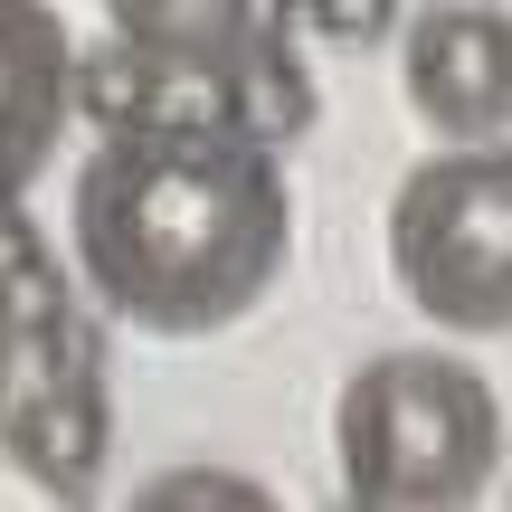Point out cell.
I'll return each mask as SVG.
<instances>
[{
    "label": "cell",
    "mask_w": 512,
    "mask_h": 512,
    "mask_svg": "<svg viewBox=\"0 0 512 512\" xmlns=\"http://www.w3.org/2000/svg\"><path fill=\"white\" fill-rule=\"evenodd\" d=\"M76 114L95 133H247L238 67L190 48H143V38H105L76 48Z\"/></svg>",
    "instance_id": "obj_6"
},
{
    "label": "cell",
    "mask_w": 512,
    "mask_h": 512,
    "mask_svg": "<svg viewBox=\"0 0 512 512\" xmlns=\"http://www.w3.org/2000/svg\"><path fill=\"white\" fill-rule=\"evenodd\" d=\"M399 86L437 143L512 133V10L503 0H427L399 29Z\"/></svg>",
    "instance_id": "obj_5"
},
{
    "label": "cell",
    "mask_w": 512,
    "mask_h": 512,
    "mask_svg": "<svg viewBox=\"0 0 512 512\" xmlns=\"http://www.w3.org/2000/svg\"><path fill=\"white\" fill-rule=\"evenodd\" d=\"M285 162L247 133H95L67 181V266L95 313L152 342L247 323L285 275Z\"/></svg>",
    "instance_id": "obj_1"
},
{
    "label": "cell",
    "mask_w": 512,
    "mask_h": 512,
    "mask_svg": "<svg viewBox=\"0 0 512 512\" xmlns=\"http://www.w3.org/2000/svg\"><path fill=\"white\" fill-rule=\"evenodd\" d=\"M67 313H76L67 266H57V247L29 228V200H19V209H0V351L48 342Z\"/></svg>",
    "instance_id": "obj_9"
},
{
    "label": "cell",
    "mask_w": 512,
    "mask_h": 512,
    "mask_svg": "<svg viewBox=\"0 0 512 512\" xmlns=\"http://www.w3.org/2000/svg\"><path fill=\"white\" fill-rule=\"evenodd\" d=\"M332 465L361 512H456L503 475V399L456 351H380L332 399Z\"/></svg>",
    "instance_id": "obj_2"
},
{
    "label": "cell",
    "mask_w": 512,
    "mask_h": 512,
    "mask_svg": "<svg viewBox=\"0 0 512 512\" xmlns=\"http://www.w3.org/2000/svg\"><path fill=\"white\" fill-rule=\"evenodd\" d=\"M238 105H247V143H266V152H285V143L313 133L323 95H313L304 57H294V19H266L238 48Z\"/></svg>",
    "instance_id": "obj_8"
},
{
    "label": "cell",
    "mask_w": 512,
    "mask_h": 512,
    "mask_svg": "<svg viewBox=\"0 0 512 512\" xmlns=\"http://www.w3.org/2000/svg\"><path fill=\"white\" fill-rule=\"evenodd\" d=\"M266 10H285L304 38H323V48H380L389 29H399V0H266Z\"/></svg>",
    "instance_id": "obj_10"
},
{
    "label": "cell",
    "mask_w": 512,
    "mask_h": 512,
    "mask_svg": "<svg viewBox=\"0 0 512 512\" xmlns=\"http://www.w3.org/2000/svg\"><path fill=\"white\" fill-rule=\"evenodd\" d=\"M105 446H114V399H105V351H95L86 313H67L48 342L0 351V456L38 494L57 503L95 494Z\"/></svg>",
    "instance_id": "obj_4"
},
{
    "label": "cell",
    "mask_w": 512,
    "mask_h": 512,
    "mask_svg": "<svg viewBox=\"0 0 512 512\" xmlns=\"http://www.w3.org/2000/svg\"><path fill=\"white\" fill-rule=\"evenodd\" d=\"M389 275L456 342L512 332V143H446L389 190Z\"/></svg>",
    "instance_id": "obj_3"
},
{
    "label": "cell",
    "mask_w": 512,
    "mask_h": 512,
    "mask_svg": "<svg viewBox=\"0 0 512 512\" xmlns=\"http://www.w3.org/2000/svg\"><path fill=\"white\" fill-rule=\"evenodd\" d=\"M76 38L48 0H0V209L48 181L57 143L76 124Z\"/></svg>",
    "instance_id": "obj_7"
},
{
    "label": "cell",
    "mask_w": 512,
    "mask_h": 512,
    "mask_svg": "<svg viewBox=\"0 0 512 512\" xmlns=\"http://www.w3.org/2000/svg\"><path fill=\"white\" fill-rule=\"evenodd\" d=\"M143 503L152 512L162 503H266V484H247V475H152Z\"/></svg>",
    "instance_id": "obj_11"
},
{
    "label": "cell",
    "mask_w": 512,
    "mask_h": 512,
    "mask_svg": "<svg viewBox=\"0 0 512 512\" xmlns=\"http://www.w3.org/2000/svg\"><path fill=\"white\" fill-rule=\"evenodd\" d=\"M503 503H512V475H503Z\"/></svg>",
    "instance_id": "obj_13"
},
{
    "label": "cell",
    "mask_w": 512,
    "mask_h": 512,
    "mask_svg": "<svg viewBox=\"0 0 512 512\" xmlns=\"http://www.w3.org/2000/svg\"><path fill=\"white\" fill-rule=\"evenodd\" d=\"M143 10H152V0H105V19H114V29H133Z\"/></svg>",
    "instance_id": "obj_12"
}]
</instances>
